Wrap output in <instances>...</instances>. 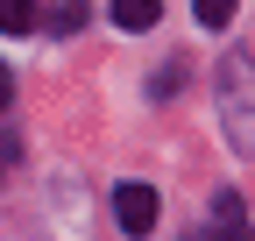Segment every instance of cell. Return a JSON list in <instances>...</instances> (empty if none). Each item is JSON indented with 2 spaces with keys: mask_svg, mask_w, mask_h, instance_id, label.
I'll use <instances>...</instances> for the list:
<instances>
[{
  "mask_svg": "<svg viewBox=\"0 0 255 241\" xmlns=\"http://www.w3.org/2000/svg\"><path fill=\"white\" fill-rule=\"evenodd\" d=\"M0 28L7 36H28L36 28V0H0Z\"/></svg>",
  "mask_w": 255,
  "mask_h": 241,
  "instance_id": "obj_5",
  "label": "cell"
},
{
  "mask_svg": "<svg viewBox=\"0 0 255 241\" xmlns=\"http://www.w3.org/2000/svg\"><path fill=\"white\" fill-rule=\"evenodd\" d=\"M114 220H121L128 234H149V227H156V192H149V185H121V192H114Z\"/></svg>",
  "mask_w": 255,
  "mask_h": 241,
  "instance_id": "obj_3",
  "label": "cell"
},
{
  "mask_svg": "<svg viewBox=\"0 0 255 241\" xmlns=\"http://www.w3.org/2000/svg\"><path fill=\"white\" fill-rule=\"evenodd\" d=\"M14 163H21V135H14V128H0V185L14 177Z\"/></svg>",
  "mask_w": 255,
  "mask_h": 241,
  "instance_id": "obj_8",
  "label": "cell"
},
{
  "mask_svg": "<svg viewBox=\"0 0 255 241\" xmlns=\"http://www.w3.org/2000/svg\"><path fill=\"white\" fill-rule=\"evenodd\" d=\"M50 28H57V36H78V28H85V0H57V7H50Z\"/></svg>",
  "mask_w": 255,
  "mask_h": 241,
  "instance_id": "obj_7",
  "label": "cell"
},
{
  "mask_svg": "<svg viewBox=\"0 0 255 241\" xmlns=\"http://www.w3.org/2000/svg\"><path fill=\"white\" fill-rule=\"evenodd\" d=\"M220 107L234 120V149H255V57H227V71H220Z\"/></svg>",
  "mask_w": 255,
  "mask_h": 241,
  "instance_id": "obj_1",
  "label": "cell"
},
{
  "mask_svg": "<svg viewBox=\"0 0 255 241\" xmlns=\"http://www.w3.org/2000/svg\"><path fill=\"white\" fill-rule=\"evenodd\" d=\"M191 241H255V227H248V213H241V192L220 185V192H213V220H199Z\"/></svg>",
  "mask_w": 255,
  "mask_h": 241,
  "instance_id": "obj_2",
  "label": "cell"
},
{
  "mask_svg": "<svg viewBox=\"0 0 255 241\" xmlns=\"http://www.w3.org/2000/svg\"><path fill=\"white\" fill-rule=\"evenodd\" d=\"M241 0H191V14H199V28H227Z\"/></svg>",
  "mask_w": 255,
  "mask_h": 241,
  "instance_id": "obj_6",
  "label": "cell"
},
{
  "mask_svg": "<svg viewBox=\"0 0 255 241\" xmlns=\"http://www.w3.org/2000/svg\"><path fill=\"white\" fill-rule=\"evenodd\" d=\"M156 14H163V0H114L121 28H156Z\"/></svg>",
  "mask_w": 255,
  "mask_h": 241,
  "instance_id": "obj_4",
  "label": "cell"
},
{
  "mask_svg": "<svg viewBox=\"0 0 255 241\" xmlns=\"http://www.w3.org/2000/svg\"><path fill=\"white\" fill-rule=\"evenodd\" d=\"M7 107H14V71L0 64V114H7Z\"/></svg>",
  "mask_w": 255,
  "mask_h": 241,
  "instance_id": "obj_9",
  "label": "cell"
}]
</instances>
